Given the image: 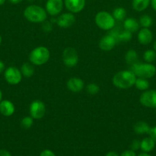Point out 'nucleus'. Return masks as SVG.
Listing matches in <instances>:
<instances>
[{
  "label": "nucleus",
  "mask_w": 156,
  "mask_h": 156,
  "mask_svg": "<svg viewBox=\"0 0 156 156\" xmlns=\"http://www.w3.org/2000/svg\"><path fill=\"white\" fill-rule=\"evenodd\" d=\"M136 78V76L131 69L121 70L113 76L112 82L117 88L128 89L134 86Z\"/></svg>",
  "instance_id": "1"
},
{
  "label": "nucleus",
  "mask_w": 156,
  "mask_h": 156,
  "mask_svg": "<svg viewBox=\"0 0 156 156\" xmlns=\"http://www.w3.org/2000/svg\"><path fill=\"white\" fill-rule=\"evenodd\" d=\"M23 15L25 19L32 23H42L47 18L45 9L38 5H29L24 9Z\"/></svg>",
  "instance_id": "2"
},
{
  "label": "nucleus",
  "mask_w": 156,
  "mask_h": 156,
  "mask_svg": "<svg viewBox=\"0 0 156 156\" xmlns=\"http://www.w3.org/2000/svg\"><path fill=\"white\" fill-rule=\"evenodd\" d=\"M50 53L48 48L44 46H39L31 51L29 54V62L34 66H42L47 63L50 59Z\"/></svg>",
  "instance_id": "3"
},
{
  "label": "nucleus",
  "mask_w": 156,
  "mask_h": 156,
  "mask_svg": "<svg viewBox=\"0 0 156 156\" xmlns=\"http://www.w3.org/2000/svg\"><path fill=\"white\" fill-rule=\"evenodd\" d=\"M130 69L134 73L137 78L151 79L156 74V67L152 63L141 62L138 61L133 65L130 66Z\"/></svg>",
  "instance_id": "4"
},
{
  "label": "nucleus",
  "mask_w": 156,
  "mask_h": 156,
  "mask_svg": "<svg viewBox=\"0 0 156 156\" xmlns=\"http://www.w3.org/2000/svg\"><path fill=\"white\" fill-rule=\"evenodd\" d=\"M95 23L101 30H111L116 25V20L113 15L106 11H100L95 16Z\"/></svg>",
  "instance_id": "5"
},
{
  "label": "nucleus",
  "mask_w": 156,
  "mask_h": 156,
  "mask_svg": "<svg viewBox=\"0 0 156 156\" xmlns=\"http://www.w3.org/2000/svg\"><path fill=\"white\" fill-rule=\"evenodd\" d=\"M62 60L64 66L68 68L75 67L79 62V54L77 50L71 47H67L63 50Z\"/></svg>",
  "instance_id": "6"
},
{
  "label": "nucleus",
  "mask_w": 156,
  "mask_h": 156,
  "mask_svg": "<svg viewBox=\"0 0 156 156\" xmlns=\"http://www.w3.org/2000/svg\"><path fill=\"white\" fill-rule=\"evenodd\" d=\"M4 78L9 85H16L21 82L23 76L19 69L15 66H9L5 69Z\"/></svg>",
  "instance_id": "7"
},
{
  "label": "nucleus",
  "mask_w": 156,
  "mask_h": 156,
  "mask_svg": "<svg viewBox=\"0 0 156 156\" xmlns=\"http://www.w3.org/2000/svg\"><path fill=\"white\" fill-rule=\"evenodd\" d=\"M29 114L35 120L43 118L46 114L45 104L41 100H34L29 105Z\"/></svg>",
  "instance_id": "8"
},
{
  "label": "nucleus",
  "mask_w": 156,
  "mask_h": 156,
  "mask_svg": "<svg viewBox=\"0 0 156 156\" xmlns=\"http://www.w3.org/2000/svg\"><path fill=\"white\" fill-rule=\"evenodd\" d=\"M141 105L148 108H156V90L144 91L139 98Z\"/></svg>",
  "instance_id": "9"
},
{
  "label": "nucleus",
  "mask_w": 156,
  "mask_h": 156,
  "mask_svg": "<svg viewBox=\"0 0 156 156\" xmlns=\"http://www.w3.org/2000/svg\"><path fill=\"white\" fill-rule=\"evenodd\" d=\"M64 7V0H47L45 4L47 15L52 17L58 16L62 12Z\"/></svg>",
  "instance_id": "10"
},
{
  "label": "nucleus",
  "mask_w": 156,
  "mask_h": 156,
  "mask_svg": "<svg viewBox=\"0 0 156 156\" xmlns=\"http://www.w3.org/2000/svg\"><path fill=\"white\" fill-rule=\"evenodd\" d=\"M76 22V18L73 13L68 12L63 13L57 17L56 24L61 28H68L73 26Z\"/></svg>",
  "instance_id": "11"
},
{
  "label": "nucleus",
  "mask_w": 156,
  "mask_h": 156,
  "mask_svg": "<svg viewBox=\"0 0 156 156\" xmlns=\"http://www.w3.org/2000/svg\"><path fill=\"white\" fill-rule=\"evenodd\" d=\"M117 40L112 34H108L102 37L99 42V47L103 51H110L116 47Z\"/></svg>",
  "instance_id": "12"
},
{
  "label": "nucleus",
  "mask_w": 156,
  "mask_h": 156,
  "mask_svg": "<svg viewBox=\"0 0 156 156\" xmlns=\"http://www.w3.org/2000/svg\"><path fill=\"white\" fill-rule=\"evenodd\" d=\"M64 6L71 13H80L84 9L86 0H64Z\"/></svg>",
  "instance_id": "13"
},
{
  "label": "nucleus",
  "mask_w": 156,
  "mask_h": 156,
  "mask_svg": "<svg viewBox=\"0 0 156 156\" xmlns=\"http://www.w3.org/2000/svg\"><path fill=\"white\" fill-rule=\"evenodd\" d=\"M84 82L82 79L78 77H71L67 82V88L70 91L73 93L80 92L84 90Z\"/></svg>",
  "instance_id": "14"
},
{
  "label": "nucleus",
  "mask_w": 156,
  "mask_h": 156,
  "mask_svg": "<svg viewBox=\"0 0 156 156\" xmlns=\"http://www.w3.org/2000/svg\"><path fill=\"white\" fill-rule=\"evenodd\" d=\"M137 39L139 44H142V45H148L153 41L152 32L149 28L142 27L138 31Z\"/></svg>",
  "instance_id": "15"
},
{
  "label": "nucleus",
  "mask_w": 156,
  "mask_h": 156,
  "mask_svg": "<svg viewBox=\"0 0 156 156\" xmlns=\"http://www.w3.org/2000/svg\"><path fill=\"white\" fill-rule=\"evenodd\" d=\"M15 111L14 104L9 100H2L0 102V114L4 117H11Z\"/></svg>",
  "instance_id": "16"
},
{
  "label": "nucleus",
  "mask_w": 156,
  "mask_h": 156,
  "mask_svg": "<svg viewBox=\"0 0 156 156\" xmlns=\"http://www.w3.org/2000/svg\"><path fill=\"white\" fill-rule=\"evenodd\" d=\"M139 21L133 18H126L123 21V28L124 30H128L131 33H135V32L139 31Z\"/></svg>",
  "instance_id": "17"
},
{
  "label": "nucleus",
  "mask_w": 156,
  "mask_h": 156,
  "mask_svg": "<svg viewBox=\"0 0 156 156\" xmlns=\"http://www.w3.org/2000/svg\"><path fill=\"white\" fill-rule=\"evenodd\" d=\"M151 126L148 123L145 121H138L133 125V130L138 135H144V134H148Z\"/></svg>",
  "instance_id": "18"
},
{
  "label": "nucleus",
  "mask_w": 156,
  "mask_h": 156,
  "mask_svg": "<svg viewBox=\"0 0 156 156\" xmlns=\"http://www.w3.org/2000/svg\"><path fill=\"white\" fill-rule=\"evenodd\" d=\"M155 142L152 140L150 136L145 137L141 141L140 149L143 152L149 153L155 147Z\"/></svg>",
  "instance_id": "19"
},
{
  "label": "nucleus",
  "mask_w": 156,
  "mask_h": 156,
  "mask_svg": "<svg viewBox=\"0 0 156 156\" xmlns=\"http://www.w3.org/2000/svg\"><path fill=\"white\" fill-rule=\"evenodd\" d=\"M110 34H112L116 38L118 42L119 41H120V42H128V41H131L132 37V33L125 30H123L121 32L115 30Z\"/></svg>",
  "instance_id": "20"
},
{
  "label": "nucleus",
  "mask_w": 156,
  "mask_h": 156,
  "mask_svg": "<svg viewBox=\"0 0 156 156\" xmlns=\"http://www.w3.org/2000/svg\"><path fill=\"white\" fill-rule=\"evenodd\" d=\"M21 73L22 74L23 77L27 78V79H29V78L32 77L35 74V66L32 63L29 62H24L21 65Z\"/></svg>",
  "instance_id": "21"
},
{
  "label": "nucleus",
  "mask_w": 156,
  "mask_h": 156,
  "mask_svg": "<svg viewBox=\"0 0 156 156\" xmlns=\"http://www.w3.org/2000/svg\"><path fill=\"white\" fill-rule=\"evenodd\" d=\"M151 4V0H132V6L135 11L138 12H143Z\"/></svg>",
  "instance_id": "22"
},
{
  "label": "nucleus",
  "mask_w": 156,
  "mask_h": 156,
  "mask_svg": "<svg viewBox=\"0 0 156 156\" xmlns=\"http://www.w3.org/2000/svg\"><path fill=\"white\" fill-rule=\"evenodd\" d=\"M138 59H139V55H138V53L135 50L131 49V50H128L125 53V61L129 66H132L136 63V62H137Z\"/></svg>",
  "instance_id": "23"
},
{
  "label": "nucleus",
  "mask_w": 156,
  "mask_h": 156,
  "mask_svg": "<svg viewBox=\"0 0 156 156\" xmlns=\"http://www.w3.org/2000/svg\"><path fill=\"white\" fill-rule=\"evenodd\" d=\"M112 15H113V18H115L116 21H122L126 18L127 12L123 7H117L113 9Z\"/></svg>",
  "instance_id": "24"
},
{
  "label": "nucleus",
  "mask_w": 156,
  "mask_h": 156,
  "mask_svg": "<svg viewBox=\"0 0 156 156\" xmlns=\"http://www.w3.org/2000/svg\"><path fill=\"white\" fill-rule=\"evenodd\" d=\"M135 86L138 90L140 91H146L149 88V82L147 79H143V78H136V82H135Z\"/></svg>",
  "instance_id": "25"
},
{
  "label": "nucleus",
  "mask_w": 156,
  "mask_h": 156,
  "mask_svg": "<svg viewBox=\"0 0 156 156\" xmlns=\"http://www.w3.org/2000/svg\"><path fill=\"white\" fill-rule=\"evenodd\" d=\"M139 24L142 27H146L149 28L153 24V19L150 15H142L139 18Z\"/></svg>",
  "instance_id": "26"
},
{
  "label": "nucleus",
  "mask_w": 156,
  "mask_h": 156,
  "mask_svg": "<svg viewBox=\"0 0 156 156\" xmlns=\"http://www.w3.org/2000/svg\"><path fill=\"white\" fill-rule=\"evenodd\" d=\"M143 59L145 62L152 63L156 60V52L154 50H147L143 53Z\"/></svg>",
  "instance_id": "27"
},
{
  "label": "nucleus",
  "mask_w": 156,
  "mask_h": 156,
  "mask_svg": "<svg viewBox=\"0 0 156 156\" xmlns=\"http://www.w3.org/2000/svg\"><path fill=\"white\" fill-rule=\"evenodd\" d=\"M34 120L35 119L32 118L31 116H26V117H23L20 122V125L23 129H28L32 128V126L34 124Z\"/></svg>",
  "instance_id": "28"
},
{
  "label": "nucleus",
  "mask_w": 156,
  "mask_h": 156,
  "mask_svg": "<svg viewBox=\"0 0 156 156\" xmlns=\"http://www.w3.org/2000/svg\"><path fill=\"white\" fill-rule=\"evenodd\" d=\"M99 90H100V88H99V85L94 82L88 84L87 86L86 87V91L90 95H95V94H98L99 92Z\"/></svg>",
  "instance_id": "29"
},
{
  "label": "nucleus",
  "mask_w": 156,
  "mask_h": 156,
  "mask_svg": "<svg viewBox=\"0 0 156 156\" xmlns=\"http://www.w3.org/2000/svg\"><path fill=\"white\" fill-rule=\"evenodd\" d=\"M53 24H54L50 21L45 20L44 22L41 23V28L44 32L49 33V32L52 31V30H53Z\"/></svg>",
  "instance_id": "30"
},
{
  "label": "nucleus",
  "mask_w": 156,
  "mask_h": 156,
  "mask_svg": "<svg viewBox=\"0 0 156 156\" xmlns=\"http://www.w3.org/2000/svg\"><path fill=\"white\" fill-rule=\"evenodd\" d=\"M140 145H141V141L139 140H134L131 143V145H130V148H131L132 150L135 151L136 152V150L140 149Z\"/></svg>",
  "instance_id": "31"
},
{
  "label": "nucleus",
  "mask_w": 156,
  "mask_h": 156,
  "mask_svg": "<svg viewBox=\"0 0 156 156\" xmlns=\"http://www.w3.org/2000/svg\"><path fill=\"white\" fill-rule=\"evenodd\" d=\"M148 135L156 143V126L151 127L149 133H148Z\"/></svg>",
  "instance_id": "32"
},
{
  "label": "nucleus",
  "mask_w": 156,
  "mask_h": 156,
  "mask_svg": "<svg viewBox=\"0 0 156 156\" xmlns=\"http://www.w3.org/2000/svg\"><path fill=\"white\" fill-rule=\"evenodd\" d=\"M39 156H56L54 152L50 149H44L40 153Z\"/></svg>",
  "instance_id": "33"
},
{
  "label": "nucleus",
  "mask_w": 156,
  "mask_h": 156,
  "mask_svg": "<svg viewBox=\"0 0 156 156\" xmlns=\"http://www.w3.org/2000/svg\"><path fill=\"white\" fill-rule=\"evenodd\" d=\"M120 156H137L136 154V152L132 149H128V150H125L122 152Z\"/></svg>",
  "instance_id": "34"
},
{
  "label": "nucleus",
  "mask_w": 156,
  "mask_h": 156,
  "mask_svg": "<svg viewBox=\"0 0 156 156\" xmlns=\"http://www.w3.org/2000/svg\"><path fill=\"white\" fill-rule=\"evenodd\" d=\"M0 156H12V154L6 149H0Z\"/></svg>",
  "instance_id": "35"
},
{
  "label": "nucleus",
  "mask_w": 156,
  "mask_h": 156,
  "mask_svg": "<svg viewBox=\"0 0 156 156\" xmlns=\"http://www.w3.org/2000/svg\"><path fill=\"white\" fill-rule=\"evenodd\" d=\"M5 69H6V65H5V63L2 61L0 60V74L4 73Z\"/></svg>",
  "instance_id": "36"
},
{
  "label": "nucleus",
  "mask_w": 156,
  "mask_h": 156,
  "mask_svg": "<svg viewBox=\"0 0 156 156\" xmlns=\"http://www.w3.org/2000/svg\"><path fill=\"white\" fill-rule=\"evenodd\" d=\"M106 156H119V155H118V154L116 153V152H113V151H111V152H107L106 155Z\"/></svg>",
  "instance_id": "37"
},
{
  "label": "nucleus",
  "mask_w": 156,
  "mask_h": 156,
  "mask_svg": "<svg viewBox=\"0 0 156 156\" xmlns=\"http://www.w3.org/2000/svg\"><path fill=\"white\" fill-rule=\"evenodd\" d=\"M22 1L23 0H9V2L12 3V4H14V5L19 4V3H21Z\"/></svg>",
  "instance_id": "38"
},
{
  "label": "nucleus",
  "mask_w": 156,
  "mask_h": 156,
  "mask_svg": "<svg viewBox=\"0 0 156 156\" xmlns=\"http://www.w3.org/2000/svg\"><path fill=\"white\" fill-rule=\"evenodd\" d=\"M151 5L152 9L156 12V0H151Z\"/></svg>",
  "instance_id": "39"
},
{
  "label": "nucleus",
  "mask_w": 156,
  "mask_h": 156,
  "mask_svg": "<svg viewBox=\"0 0 156 156\" xmlns=\"http://www.w3.org/2000/svg\"><path fill=\"white\" fill-rule=\"evenodd\" d=\"M137 156H151V155H149V154H148V153H147V152H142V153H140L139 155H137Z\"/></svg>",
  "instance_id": "40"
},
{
  "label": "nucleus",
  "mask_w": 156,
  "mask_h": 156,
  "mask_svg": "<svg viewBox=\"0 0 156 156\" xmlns=\"http://www.w3.org/2000/svg\"><path fill=\"white\" fill-rule=\"evenodd\" d=\"M153 50L156 52V41H154V44H153Z\"/></svg>",
  "instance_id": "41"
},
{
  "label": "nucleus",
  "mask_w": 156,
  "mask_h": 156,
  "mask_svg": "<svg viewBox=\"0 0 156 156\" xmlns=\"http://www.w3.org/2000/svg\"><path fill=\"white\" fill-rule=\"evenodd\" d=\"M6 0H0V6L2 5L5 4V2H6Z\"/></svg>",
  "instance_id": "42"
},
{
  "label": "nucleus",
  "mask_w": 156,
  "mask_h": 156,
  "mask_svg": "<svg viewBox=\"0 0 156 156\" xmlns=\"http://www.w3.org/2000/svg\"><path fill=\"white\" fill-rule=\"evenodd\" d=\"M2 101V92L1 89H0V102Z\"/></svg>",
  "instance_id": "43"
},
{
  "label": "nucleus",
  "mask_w": 156,
  "mask_h": 156,
  "mask_svg": "<svg viewBox=\"0 0 156 156\" xmlns=\"http://www.w3.org/2000/svg\"><path fill=\"white\" fill-rule=\"evenodd\" d=\"M2 36L0 35V45L2 44Z\"/></svg>",
  "instance_id": "44"
},
{
  "label": "nucleus",
  "mask_w": 156,
  "mask_h": 156,
  "mask_svg": "<svg viewBox=\"0 0 156 156\" xmlns=\"http://www.w3.org/2000/svg\"><path fill=\"white\" fill-rule=\"evenodd\" d=\"M28 2H34L35 1V0H27Z\"/></svg>",
  "instance_id": "45"
},
{
  "label": "nucleus",
  "mask_w": 156,
  "mask_h": 156,
  "mask_svg": "<svg viewBox=\"0 0 156 156\" xmlns=\"http://www.w3.org/2000/svg\"><path fill=\"white\" fill-rule=\"evenodd\" d=\"M155 109H156V108H155Z\"/></svg>",
  "instance_id": "46"
}]
</instances>
